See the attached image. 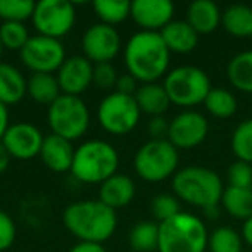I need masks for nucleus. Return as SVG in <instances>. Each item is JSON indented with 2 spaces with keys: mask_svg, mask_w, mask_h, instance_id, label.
<instances>
[{
  "mask_svg": "<svg viewBox=\"0 0 252 252\" xmlns=\"http://www.w3.org/2000/svg\"><path fill=\"white\" fill-rule=\"evenodd\" d=\"M171 52L161 35L154 32H137L126 42L125 64L126 69L138 83H158L168 74Z\"/></svg>",
  "mask_w": 252,
  "mask_h": 252,
  "instance_id": "nucleus-1",
  "label": "nucleus"
},
{
  "mask_svg": "<svg viewBox=\"0 0 252 252\" xmlns=\"http://www.w3.org/2000/svg\"><path fill=\"white\" fill-rule=\"evenodd\" d=\"M64 226L80 242L104 244L118 226L116 211L100 200H78L64 209Z\"/></svg>",
  "mask_w": 252,
  "mask_h": 252,
  "instance_id": "nucleus-2",
  "label": "nucleus"
},
{
  "mask_svg": "<svg viewBox=\"0 0 252 252\" xmlns=\"http://www.w3.org/2000/svg\"><path fill=\"white\" fill-rule=\"evenodd\" d=\"M171 189L178 200L204 211L218 207L224 192L218 173L202 166H187L178 169L171 180Z\"/></svg>",
  "mask_w": 252,
  "mask_h": 252,
  "instance_id": "nucleus-3",
  "label": "nucleus"
},
{
  "mask_svg": "<svg viewBox=\"0 0 252 252\" xmlns=\"http://www.w3.org/2000/svg\"><path fill=\"white\" fill-rule=\"evenodd\" d=\"M119 164L118 151L109 142L88 140L74 149L71 175L87 185H102L116 175Z\"/></svg>",
  "mask_w": 252,
  "mask_h": 252,
  "instance_id": "nucleus-4",
  "label": "nucleus"
},
{
  "mask_svg": "<svg viewBox=\"0 0 252 252\" xmlns=\"http://www.w3.org/2000/svg\"><path fill=\"white\" fill-rule=\"evenodd\" d=\"M209 233L199 216L180 213L159 223L158 252H206Z\"/></svg>",
  "mask_w": 252,
  "mask_h": 252,
  "instance_id": "nucleus-5",
  "label": "nucleus"
},
{
  "mask_svg": "<svg viewBox=\"0 0 252 252\" xmlns=\"http://www.w3.org/2000/svg\"><path fill=\"white\" fill-rule=\"evenodd\" d=\"M180 164L178 149L166 140H149L137 151L133 166L144 182L159 183L176 175Z\"/></svg>",
  "mask_w": 252,
  "mask_h": 252,
  "instance_id": "nucleus-6",
  "label": "nucleus"
},
{
  "mask_svg": "<svg viewBox=\"0 0 252 252\" xmlns=\"http://www.w3.org/2000/svg\"><path fill=\"white\" fill-rule=\"evenodd\" d=\"M162 87L168 94L169 102L178 107H193L204 104L207 94L213 88L206 71L197 66H178L168 71Z\"/></svg>",
  "mask_w": 252,
  "mask_h": 252,
  "instance_id": "nucleus-7",
  "label": "nucleus"
},
{
  "mask_svg": "<svg viewBox=\"0 0 252 252\" xmlns=\"http://www.w3.org/2000/svg\"><path fill=\"white\" fill-rule=\"evenodd\" d=\"M47 123L54 135L73 142L87 133L90 126V111L81 97L61 95L47 111Z\"/></svg>",
  "mask_w": 252,
  "mask_h": 252,
  "instance_id": "nucleus-8",
  "label": "nucleus"
},
{
  "mask_svg": "<svg viewBox=\"0 0 252 252\" xmlns=\"http://www.w3.org/2000/svg\"><path fill=\"white\" fill-rule=\"evenodd\" d=\"M140 109L135 97L111 92L102 98L97 109V119L102 130L111 135H126L133 130L140 121Z\"/></svg>",
  "mask_w": 252,
  "mask_h": 252,
  "instance_id": "nucleus-9",
  "label": "nucleus"
},
{
  "mask_svg": "<svg viewBox=\"0 0 252 252\" xmlns=\"http://www.w3.org/2000/svg\"><path fill=\"white\" fill-rule=\"evenodd\" d=\"M76 21V9L67 0H40L33 11V28L36 35L61 40L73 30Z\"/></svg>",
  "mask_w": 252,
  "mask_h": 252,
  "instance_id": "nucleus-10",
  "label": "nucleus"
},
{
  "mask_svg": "<svg viewBox=\"0 0 252 252\" xmlns=\"http://www.w3.org/2000/svg\"><path fill=\"white\" fill-rule=\"evenodd\" d=\"M19 56H21L23 64L32 71V74H54L66 61V49L61 40L35 35L30 36L28 43L19 52Z\"/></svg>",
  "mask_w": 252,
  "mask_h": 252,
  "instance_id": "nucleus-11",
  "label": "nucleus"
},
{
  "mask_svg": "<svg viewBox=\"0 0 252 252\" xmlns=\"http://www.w3.org/2000/svg\"><path fill=\"white\" fill-rule=\"evenodd\" d=\"M81 49L92 64L111 63L121 50V36L114 26L95 23L85 32Z\"/></svg>",
  "mask_w": 252,
  "mask_h": 252,
  "instance_id": "nucleus-12",
  "label": "nucleus"
},
{
  "mask_svg": "<svg viewBox=\"0 0 252 252\" xmlns=\"http://www.w3.org/2000/svg\"><path fill=\"white\" fill-rule=\"evenodd\" d=\"M209 123L197 111H183L169 121L168 140L176 149H193L206 140Z\"/></svg>",
  "mask_w": 252,
  "mask_h": 252,
  "instance_id": "nucleus-13",
  "label": "nucleus"
},
{
  "mask_svg": "<svg viewBox=\"0 0 252 252\" xmlns=\"http://www.w3.org/2000/svg\"><path fill=\"white\" fill-rule=\"evenodd\" d=\"M45 137L42 135L38 126L32 123H14L7 128L2 145L9 152L12 159L18 161H30L40 156Z\"/></svg>",
  "mask_w": 252,
  "mask_h": 252,
  "instance_id": "nucleus-14",
  "label": "nucleus"
},
{
  "mask_svg": "<svg viewBox=\"0 0 252 252\" xmlns=\"http://www.w3.org/2000/svg\"><path fill=\"white\" fill-rule=\"evenodd\" d=\"M56 76L64 95L80 97L94 83V64L85 56L66 57Z\"/></svg>",
  "mask_w": 252,
  "mask_h": 252,
  "instance_id": "nucleus-15",
  "label": "nucleus"
},
{
  "mask_svg": "<svg viewBox=\"0 0 252 252\" xmlns=\"http://www.w3.org/2000/svg\"><path fill=\"white\" fill-rule=\"evenodd\" d=\"M175 5L169 0H135L131 2L130 18L142 32L159 33L173 21Z\"/></svg>",
  "mask_w": 252,
  "mask_h": 252,
  "instance_id": "nucleus-16",
  "label": "nucleus"
},
{
  "mask_svg": "<svg viewBox=\"0 0 252 252\" xmlns=\"http://www.w3.org/2000/svg\"><path fill=\"white\" fill-rule=\"evenodd\" d=\"M74 158V147L69 140L57 135L50 133L45 137L40 151V159L42 162L54 173H66L71 171Z\"/></svg>",
  "mask_w": 252,
  "mask_h": 252,
  "instance_id": "nucleus-17",
  "label": "nucleus"
},
{
  "mask_svg": "<svg viewBox=\"0 0 252 252\" xmlns=\"http://www.w3.org/2000/svg\"><path fill=\"white\" fill-rule=\"evenodd\" d=\"M135 197V182L128 175L111 176L100 185L98 190V200L104 202L111 209H121L126 207Z\"/></svg>",
  "mask_w": 252,
  "mask_h": 252,
  "instance_id": "nucleus-18",
  "label": "nucleus"
},
{
  "mask_svg": "<svg viewBox=\"0 0 252 252\" xmlns=\"http://www.w3.org/2000/svg\"><path fill=\"white\" fill-rule=\"evenodd\" d=\"M221 14L223 12L213 0H195L187 9L185 21L199 35H209V33L216 32L218 26L221 25Z\"/></svg>",
  "mask_w": 252,
  "mask_h": 252,
  "instance_id": "nucleus-19",
  "label": "nucleus"
},
{
  "mask_svg": "<svg viewBox=\"0 0 252 252\" xmlns=\"http://www.w3.org/2000/svg\"><path fill=\"white\" fill-rule=\"evenodd\" d=\"M28 94V80L21 69L7 63H0V102L4 105L19 104Z\"/></svg>",
  "mask_w": 252,
  "mask_h": 252,
  "instance_id": "nucleus-20",
  "label": "nucleus"
},
{
  "mask_svg": "<svg viewBox=\"0 0 252 252\" xmlns=\"http://www.w3.org/2000/svg\"><path fill=\"white\" fill-rule=\"evenodd\" d=\"M159 35L171 54H189L199 45V33L187 21H171Z\"/></svg>",
  "mask_w": 252,
  "mask_h": 252,
  "instance_id": "nucleus-21",
  "label": "nucleus"
},
{
  "mask_svg": "<svg viewBox=\"0 0 252 252\" xmlns=\"http://www.w3.org/2000/svg\"><path fill=\"white\" fill-rule=\"evenodd\" d=\"M137 105L142 114H147L151 118L164 116L169 107V97L166 94L164 87L161 83H144L138 87L137 94L133 95Z\"/></svg>",
  "mask_w": 252,
  "mask_h": 252,
  "instance_id": "nucleus-22",
  "label": "nucleus"
},
{
  "mask_svg": "<svg viewBox=\"0 0 252 252\" xmlns=\"http://www.w3.org/2000/svg\"><path fill=\"white\" fill-rule=\"evenodd\" d=\"M63 95L56 74L35 73L28 78V97L36 104L52 105Z\"/></svg>",
  "mask_w": 252,
  "mask_h": 252,
  "instance_id": "nucleus-23",
  "label": "nucleus"
},
{
  "mask_svg": "<svg viewBox=\"0 0 252 252\" xmlns=\"http://www.w3.org/2000/svg\"><path fill=\"white\" fill-rule=\"evenodd\" d=\"M221 25L237 38H249L252 36V7L244 4L230 5L221 14Z\"/></svg>",
  "mask_w": 252,
  "mask_h": 252,
  "instance_id": "nucleus-24",
  "label": "nucleus"
},
{
  "mask_svg": "<svg viewBox=\"0 0 252 252\" xmlns=\"http://www.w3.org/2000/svg\"><path fill=\"white\" fill-rule=\"evenodd\" d=\"M226 76L237 90L252 94V50H245L231 57L226 67Z\"/></svg>",
  "mask_w": 252,
  "mask_h": 252,
  "instance_id": "nucleus-25",
  "label": "nucleus"
},
{
  "mask_svg": "<svg viewBox=\"0 0 252 252\" xmlns=\"http://www.w3.org/2000/svg\"><path fill=\"white\" fill-rule=\"evenodd\" d=\"M221 206L235 220H249L252 216V189L226 187L221 197Z\"/></svg>",
  "mask_w": 252,
  "mask_h": 252,
  "instance_id": "nucleus-26",
  "label": "nucleus"
},
{
  "mask_svg": "<svg viewBox=\"0 0 252 252\" xmlns=\"http://www.w3.org/2000/svg\"><path fill=\"white\" fill-rule=\"evenodd\" d=\"M204 107L214 118L228 119L235 116L238 109V102L237 97L231 92H228L226 88H211L206 100H204Z\"/></svg>",
  "mask_w": 252,
  "mask_h": 252,
  "instance_id": "nucleus-27",
  "label": "nucleus"
},
{
  "mask_svg": "<svg viewBox=\"0 0 252 252\" xmlns=\"http://www.w3.org/2000/svg\"><path fill=\"white\" fill-rule=\"evenodd\" d=\"M130 247L135 252H154L159 247V223L142 221L130 231Z\"/></svg>",
  "mask_w": 252,
  "mask_h": 252,
  "instance_id": "nucleus-28",
  "label": "nucleus"
},
{
  "mask_svg": "<svg viewBox=\"0 0 252 252\" xmlns=\"http://www.w3.org/2000/svg\"><path fill=\"white\" fill-rule=\"evenodd\" d=\"M131 2L126 0H97L94 2V11L102 25L116 26L130 18Z\"/></svg>",
  "mask_w": 252,
  "mask_h": 252,
  "instance_id": "nucleus-29",
  "label": "nucleus"
},
{
  "mask_svg": "<svg viewBox=\"0 0 252 252\" xmlns=\"http://www.w3.org/2000/svg\"><path fill=\"white\" fill-rule=\"evenodd\" d=\"M231 152L237 161L252 164V118L242 121L231 133Z\"/></svg>",
  "mask_w": 252,
  "mask_h": 252,
  "instance_id": "nucleus-30",
  "label": "nucleus"
},
{
  "mask_svg": "<svg viewBox=\"0 0 252 252\" xmlns=\"http://www.w3.org/2000/svg\"><path fill=\"white\" fill-rule=\"evenodd\" d=\"M209 252H242V237L231 226H220L209 233Z\"/></svg>",
  "mask_w": 252,
  "mask_h": 252,
  "instance_id": "nucleus-31",
  "label": "nucleus"
},
{
  "mask_svg": "<svg viewBox=\"0 0 252 252\" xmlns=\"http://www.w3.org/2000/svg\"><path fill=\"white\" fill-rule=\"evenodd\" d=\"M36 2L32 0H0V19L4 23H25L33 18Z\"/></svg>",
  "mask_w": 252,
  "mask_h": 252,
  "instance_id": "nucleus-32",
  "label": "nucleus"
},
{
  "mask_svg": "<svg viewBox=\"0 0 252 252\" xmlns=\"http://www.w3.org/2000/svg\"><path fill=\"white\" fill-rule=\"evenodd\" d=\"M30 40V32L25 23H2L0 25V42L7 50L21 52Z\"/></svg>",
  "mask_w": 252,
  "mask_h": 252,
  "instance_id": "nucleus-33",
  "label": "nucleus"
},
{
  "mask_svg": "<svg viewBox=\"0 0 252 252\" xmlns=\"http://www.w3.org/2000/svg\"><path fill=\"white\" fill-rule=\"evenodd\" d=\"M151 213L154 216V220H158L159 223L168 221L171 218H175L176 214L182 213L180 209V200L176 199L173 193H159L152 199L151 202Z\"/></svg>",
  "mask_w": 252,
  "mask_h": 252,
  "instance_id": "nucleus-34",
  "label": "nucleus"
},
{
  "mask_svg": "<svg viewBox=\"0 0 252 252\" xmlns=\"http://www.w3.org/2000/svg\"><path fill=\"white\" fill-rule=\"evenodd\" d=\"M228 187L252 189V164L244 161H235L228 168Z\"/></svg>",
  "mask_w": 252,
  "mask_h": 252,
  "instance_id": "nucleus-35",
  "label": "nucleus"
},
{
  "mask_svg": "<svg viewBox=\"0 0 252 252\" xmlns=\"http://www.w3.org/2000/svg\"><path fill=\"white\" fill-rule=\"evenodd\" d=\"M119 74L116 73V67L111 63H104V64H94V83L98 88H116L118 83Z\"/></svg>",
  "mask_w": 252,
  "mask_h": 252,
  "instance_id": "nucleus-36",
  "label": "nucleus"
},
{
  "mask_svg": "<svg viewBox=\"0 0 252 252\" xmlns=\"http://www.w3.org/2000/svg\"><path fill=\"white\" fill-rule=\"evenodd\" d=\"M16 242V223L7 213L0 211V252H5Z\"/></svg>",
  "mask_w": 252,
  "mask_h": 252,
  "instance_id": "nucleus-37",
  "label": "nucleus"
},
{
  "mask_svg": "<svg viewBox=\"0 0 252 252\" xmlns=\"http://www.w3.org/2000/svg\"><path fill=\"white\" fill-rule=\"evenodd\" d=\"M149 133H151L152 140H166L169 131V121L164 116H158V118H151L149 121Z\"/></svg>",
  "mask_w": 252,
  "mask_h": 252,
  "instance_id": "nucleus-38",
  "label": "nucleus"
},
{
  "mask_svg": "<svg viewBox=\"0 0 252 252\" xmlns=\"http://www.w3.org/2000/svg\"><path fill=\"white\" fill-rule=\"evenodd\" d=\"M138 87H140V85H138V81L135 80V78L131 76L130 73H126V74H119L118 83H116L114 92H118V94H123V95H130V97H133V95L137 94Z\"/></svg>",
  "mask_w": 252,
  "mask_h": 252,
  "instance_id": "nucleus-39",
  "label": "nucleus"
},
{
  "mask_svg": "<svg viewBox=\"0 0 252 252\" xmlns=\"http://www.w3.org/2000/svg\"><path fill=\"white\" fill-rule=\"evenodd\" d=\"M69 252H107L102 244H95V242H78Z\"/></svg>",
  "mask_w": 252,
  "mask_h": 252,
  "instance_id": "nucleus-40",
  "label": "nucleus"
},
{
  "mask_svg": "<svg viewBox=\"0 0 252 252\" xmlns=\"http://www.w3.org/2000/svg\"><path fill=\"white\" fill-rule=\"evenodd\" d=\"M9 126H11V123H9L7 105H4L2 102H0V142H2V138H4V135H5V131H7Z\"/></svg>",
  "mask_w": 252,
  "mask_h": 252,
  "instance_id": "nucleus-41",
  "label": "nucleus"
},
{
  "mask_svg": "<svg viewBox=\"0 0 252 252\" xmlns=\"http://www.w3.org/2000/svg\"><path fill=\"white\" fill-rule=\"evenodd\" d=\"M11 156H9V152L5 151V147L2 145V142H0V175L5 171V169L9 168V164H11Z\"/></svg>",
  "mask_w": 252,
  "mask_h": 252,
  "instance_id": "nucleus-42",
  "label": "nucleus"
},
{
  "mask_svg": "<svg viewBox=\"0 0 252 252\" xmlns=\"http://www.w3.org/2000/svg\"><path fill=\"white\" fill-rule=\"evenodd\" d=\"M242 237H244V240L252 247V216L244 221V226H242Z\"/></svg>",
  "mask_w": 252,
  "mask_h": 252,
  "instance_id": "nucleus-43",
  "label": "nucleus"
},
{
  "mask_svg": "<svg viewBox=\"0 0 252 252\" xmlns=\"http://www.w3.org/2000/svg\"><path fill=\"white\" fill-rule=\"evenodd\" d=\"M2 54H4V45L0 42V63H2Z\"/></svg>",
  "mask_w": 252,
  "mask_h": 252,
  "instance_id": "nucleus-44",
  "label": "nucleus"
}]
</instances>
